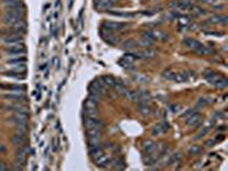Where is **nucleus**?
I'll list each match as a JSON object with an SVG mask.
<instances>
[{"label": "nucleus", "instance_id": "4be33fe9", "mask_svg": "<svg viewBox=\"0 0 228 171\" xmlns=\"http://www.w3.org/2000/svg\"><path fill=\"white\" fill-rule=\"evenodd\" d=\"M111 164H112V167L115 169V170H123L125 167V161H123V158H115L112 162H111Z\"/></svg>", "mask_w": 228, "mask_h": 171}, {"label": "nucleus", "instance_id": "39448f33", "mask_svg": "<svg viewBox=\"0 0 228 171\" xmlns=\"http://www.w3.org/2000/svg\"><path fill=\"white\" fill-rule=\"evenodd\" d=\"M100 34H102V38L109 44H116L120 41L119 38H118L116 35L111 33V31H109V30H106V28H103V30L100 31Z\"/></svg>", "mask_w": 228, "mask_h": 171}, {"label": "nucleus", "instance_id": "6ab92c4d", "mask_svg": "<svg viewBox=\"0 0 228 171\" xmlns=\"http://www.w3.org/2000/svg\"><path fill=\"white\" fill-rule=\"evenodd\" d=\"M157 158H159V155L155 154L154 152L147 153V155L145 156V158H144V162H145V164L146 165H153L156 163Z\"/></svg>", "mask_w": 228, "mask_h": 171}, {"label": "nucleus", "instance_id": "423d86ee", "mask_svg": "<svg viewBox=\"0 0 228 171\" xmlns=\"http://www.w3.org/2000/svg\"><path fill=\"white\" fill-rule=\"evenodd\" d=\"M29 120V112L23 111V112H16V114L10 119L12 122L17 123H26Z\"/></svg>", "mask_w": 228, "mask_h": 171}, {"label": "nucleus", "instance_id": "8fccbe9b", "mask_svg": "<svg viewBox=\"0 0 228 171\" xmlns=\"http://www.w3.org/2000/svg\"><path fill=\"white\" fill-rule=\"evenodd\" d=\"M179 6H180L181 8H183V9H187V8H191L192 5L189 3H188V1H186V0H185V1H183V3H181L180 5H179Z\"/></svg>", "mask_w": 228, "mask_h": 171}, {"label": "nucleus", "instance_id": "09e8293b", "mask_svg": "<svg viewBox=\"0 0 228 171\" xmlns=\"http://www.w3.org/2000/svg\"><path fill=\"white\" fill-rule=\"evenodd\" d=\"M195 113V111L194 110H187V111L185 112V113L181 114V119H187V117H189L192 115V114Z\"/></svg>", "mask_w": 228, "mask_h": 171}, {"label": "nucleus", "instance_id": "a19ab883", "mask_svg": "<svg viewBox=\"0 0 228 171\" xmlns=\"http://www.w3.org/2000/svg\"><path fill=\"white\" fill-rule=\"evenodd\" d=\"M119 64L121 65V66L125 67V69H127V70H134V65H132V63H130V62H127V60H123V58H121V60H120Z\"/></svg>", "mask_w": 228, "mask_h": 171}, {"label": "nucleus", "instance_id": "49530a36", "mask_svg": "<svg viewBox=\"0 0 228 171\" xmlns=\"http://www.w3.org/2000/svg\"><path fill=\"white\" fill-rule=\"evenodd\" d=\"M208 103H209V99H208V98H200V99H199V101H197L196 107L197 108H199V107H203V106H205Z\"/></svg>", "mask_w": 228, "mask_h": 171}, {"label": "nucleus", "instance_id": "f704fd0d", "mask_svg": "<svg viewBox=\"0 0 228 171\" xmlns=\"http://www.w3.org/2000/svg\"><path fill=\"white\" fill-rule=\"evenodd\" d=\"M28 122L26 123H17L16 124V131L19 133H24V135H26V132H28Z\"/></svg>", "mask_w": 228, "mask_h": 171}, {"label": "nucleus", "instance_id": "6e6d98bb", "mask_svg": "<svg viewBox=\"0 0 228 171\" xmlns=\"http://www.w3.org/2000/svg\"><path fill=\"white\" fill-rule=\"evenodd\" d=\"M7 167L5 164H3V163H0V170H3V171H5V170H7Z\"/></svg>", "mask_w": 228, "mask_h": 171}, {"label": "nucleus", "instance_id": "3c124183", "mask_svg": "<svg viewBox=\"0 0 228 171\" xmlns=\"http://www.w3.org/2000/svg\"><path fill=\"white\" fill-rule=\"evenodd\" d=\"M215 144H216V140H215V139H209V140H206V142H205L206 147H212Z\"/></svg>", "mask_w": 228, "mask_h": 171}, {"label": "nucleus", "instance_id": "a211bd4d", "mask_svg": "<svg viewBox=\"0 0 228 171\" xmlns=\"http://www.w3.org/2000/svg\"><path fill=\"white\" fill-rule=\"evenodd\" d=\"M228 17L227 16H212L211 18L208 19V23H212V24H227Z\"/></svg>", "mask_w": 228, "mask_h": 171}, {"label": "nucleus", "instance_id": "13d9d810", "mask_svg": "<svg viewBox=\"0 0 228 171\" xmlns=\"http://www.w3.org/2000/svg\"><path fill=\"white\" fill-rule=\"evenodd\" d=\"M169 6H170V7H176V6H177V3H176V1H171V3H169Z\"/></svg>", "mask_w": 228, "mask_h": 171}, {"label": "nucleus", "instance_id": "58836bf2", "mask_svg": "<svg viewBox=\"0 0 228 171\" xmlns=\"http://www.w3.org/2000/svg\"><path fill=\"white\" fill-rule=\"evenodd\" d=\"M7 76H12V78H15V79H25V74L24 73H19L16 72V71H10V72L6 73Z\"/></svg>", "mask_w": 228, "mask_h": 171}, {"label": "nucleus", "instance_id": "a18cd8bd", "mask_svg": "<svg viewBox=\"0 0 228 171\" xmlns=\"http://www.w3.org/2000/svg\"><path fill=\"white\" fill-rule=\"evenodd\" d=\"M152 42L151 40H148V39H143L141 41H139V46H143V47H146V48H150L151 46H152Z\"/></svg>", "mask_w": 228, "mask_h": 171}, {"label": "nucleus", "instance_id": "5fc2aeb1", "mask_svg": "<svg viewBox=\"0 0 228 171\" xmlns=\"http://www.w3.org/2000/svg\"><path fill=\"white\" fill-rule=\"evenodd\" d=\"M217 10H221L222 8H225V5H218V6H215Z\"/></svg>", "mask_w": 228, "mask_h": 171}, {"label": "nucleus", "instance_id": "9b49d317", "mask_svg": "<svg viewBox=\"0 0 228 171\" xmlns=\"http://www.w3.org/2000/svg\"><path fill=\"white\" fill-rule=\"evenodd\" d=\"M118 0H97L96 6L99 9H111Z\"/></svg>", "mask_w": 228, "mask_h": 171}, {"label": "nucleus", "instance_id": "9d476101", "mask_svg": "<svg viewBox=\"0 0 228 171\" xmlns=\"http://www.w3.org/2000/svg\"><path fill=\"white\" fill-rule=\"evenodd\" d=\"M169 129V124L167 122H161V123L156 124L152 128V135L153 136H159L161 133L166 132L167 130Z\"/></svg>", "mask_w": 228, "mask_h": 171}, {"label": "nucleus", "instance_id": "603ef678", "mask_svg": "<svg viewBox=\"0 0 228 171\" xmlns=\"http://www.w3.org/2000/svg\"><path fill=\"white\" fill-rule=\"evenodd\" d=\"M178 108H179V105H177V104L171 105V106H170V110H171V112H177V111H178Z\"/></svg>", "mask_w": 228, "mask_h": 171}, {"label": "nucleus", "instance_id": "4c0bfd02", "mask_svg": "<svg viewBox=\"0 0 228 171\" xmlns=\"http://www.w3.org/2000/svg\"><path fill=\"white\" fill-rule=\"evenodd\" d=\"M102 81H103L104 83L106 86H109V87H113L114 86V83H115V80H114V78L111 75H104L103 78H102Z\"/></svg>", "mask_w": 228, "mask_h": 171}, {"label": "nucleus", "instance_id": "412c9836", "mask_svg": "<svg viewBox=\"0 0 228 171\" xmlns=\"http://www.w3.org/2000/svg\"><path fill=\"white\" fill-rule=\"evenodd\" d=\"M95 163H96L98 167L104 168V167H106V165L109 163V158H107V156L103 153L100 156H98L97 158H95Z\"/></svg>", "mask_w": 228, "mask_h": 171}, {"label": "nucleus", "instance_id": "c9c22d12", "mask_svg": "<svg viewBox=\"0 0 228 171\" xmlns=\"http://www.w3.org/2000/svg\"><path fill=\"white\" fill-rule=\"evenodd\" d=\"M132 78H134L135 81H137V82H139V83H146L147 81H148V78H147L146 75H143V74H139V73L134 74Z\"/></svg>", "mask_w": 228, "mask_h": 171}, {"label": "nucleus", "instance_id": "052dcab7", "mask_svg": "<svg viewBox=\"0 0 228 171\" xmlns=\"http://www.w3.org/2000/svg\"><path fill=\"white\" fill-rule=\"evenodd\" d=\"M0 87H3V88H5V86H0Z\"/></svg>", "mask_w": 228, "mask_h": 171}, {"label": "nucleus", "instance_id": "393cba45", "mask_svg": "<svg viewBox=\"0 0 228 171\" xmlns=\"http://www.w3.org/2000/svg\"><path fill=\"white\" fill-rule=\"evenodd\" d=\"M102 154H103V149H102V147L99 145L95 146V147H90V155L94 160L98 158V156H100Z\"/></svg>", "mask_w": 228, "mask_h": 171}, {"label": "nucleus", "instance_id": "5701e85b", "mask_svg": "<svg viewBox=\"0 0 228 171\" xmlns=\"http://www.w3.org/2000/svg\"><path fill=\"white\" fill-rule=\"evenodd\" d=\"M195 53L199 55H210V54H215V50H213L212 48L208 47V46H201L199 49L195 50Z\"/></svg>", "mask_w": 228, "mask_h": 171}, {"label": "nucleus", "instance_id": "c85d7f7f", "mask_svg": "<svg viewBox=\"0 0 228 171\" xmlns=\"http://www.w3.org/2000/svg\"><path fill=\"white\" fill-rule=\"evenodd\" d=\"M215 86H216L217 88H219V89H224V88H226V87L228 86V80L226 79V78H224V76H220V78H219V79L216 81Z\"/></svg>", "mask_w": 228, "mask_h": 171}, {"label": "nucleus", "instance_id": "79ce46f5", "mask_svg": "<svg viewBox=\"0 0 228 171\" xmlns=\"http://www.w3.org/2000/svg\"><path fill=\"white\" fill-rule=\"evenodd\" d=\"M113 87H114V88H115L116 90H118V92H120V94H122V95H125V92H127V88H125V87L123 85H122V83L115 82Z\"/></svg>", "mask_w": 228, "mask_h": 171}, {"label": "nucleus", "instance_id": "72a5a7b5", "mask_svg": "<svg viewBox=\"0 0 228 171\" xmlns=\"http://www.w3.org/2000/svg\"><path fill=\"white\" fill-rule=\"evenodd\" d=\"M125 96L128 99H130V101H139V94H138V91H129V90H127Z\"/></svg>", "mask_w": 228, "mask_h": 171}, {"label": "nucleus", "instance_id": "f257e3e1", "mask_svg": "<svg viewBox=\"0 0 228 171\" xmlns=\"http://www.w3.org/2000/svg\"><path fill=\"white\" fill-rule=\"evenodd\" d=\"M26 158H28V148L26 147H21L16 153V165L15 170H22L23 167L26 163Z\"/></svg>", "mask_w": 228, "mask_h": 171}, {"label": "nucleus", "instance_id": "7c9ffc66", "mask_svg": "<svg viewBox=\"0 0 228 171\" xmlns=\"http://www.w3.org/2000/svg\"><path fill=\"white\" fill-rule=\"evenodd\" d=\"M181 158H183L181 152H177L176 154H173V155L170 156V160L168 161V165L172 164V163H177V162H179L181 160Z\"/></svg>", "mask_w": 228, "mask_h": 171}, {"label": "nucleus", "instance_id": "de8ad7c7", "mask_svg": "<svg viewBox=\"0 0 228 171\" xmlns=\"http://www.w3.org/2000/svg\"><path fill=\"white\" fill-rule=\"evenodd\" d=\"M209 129H210L209 127H204L203 129H202V131H201V132L199 133V135H197L196 137H195V139H200V138H202V137H203L204 135H206V133H208Z\"/></svg>", "mask_w": 228, "mask_h": 171}, {"label": "nucleus", "instance_id": "e433bc0d", "mask_svg": "<svg viewBox=\"0 0 228 171\" xmlns=\"http://www.w3.org/2000/svg\"><path fill=\"white\" fill-rule=\"evenodd\" d=\"M202 152V148H201V146L199 145H193L189 147L188 149V153H189V155H199L200 153Z\"/></svg>", "mask_w": 228, "mask_h": 171}, {"label": "nucleus", "instance_id": "ea45409f", "mask_svg": "<svg viewBox=\"0 0 228 171\" xmlns=\"http://www.w3.org/2000/svg\"><path fill=\"white\" fill-rule=\"evenodd\" d=\"M84 117H97V110L96 108H84Z\"/></svg>", "mask_w": 228, "mask_h": 171}, {"label": "nucleus", "instance_id": "f3484780", "mask_svg": "<svg viewBox=\"0 0 228 171\" xmlns=\"http://www.w3.org/2000/svg\"><path fill=\"white\" fill-rule=\"evenodd\" d=\"M184 44H185V46H187L188 48H192V49H194V50L199 49V48L202 46V44H201V42H199L197 40H195V39H192V38H186V39H185Z\"/></svg>", "mask_w": 228, "mask_h": 171}, {"label": "nucleus", "instance_id": "aec40b11", "mask_svg": "<svg viewBox=\"0 0 228 171\" xmlns=\"http://www.w3.org/2000/svg\"><path fill=\"white\" fill-rule=\"evenodd\" d=\"M143 148H144V151L146 152V154H147V153L154 152L155 148H156V145H155V142H152L151 139H146L144 142H143Z\"/></svg>", "mask_w": 228, "mask_h": 171}, {"label": "nucleus", "instance_id": "dca6fc26", "mask_svg": "<svg viewBox=\"0 0 228 171\" xmlns=\"http://www.w3.org/2000/svg\"><path fill=\"white\" fill-rule=\"evenodd\" d=\"M97 101H98V96L91 95L89 98L84 101V108H96Z\"/></svg>", "mask_w": 228, "mask_h": 171}, {"label": "nucleus", "instance_id": "7ed1b4c3", "mask_svg": "<svg viewBox=\"0 0 228 171\" xmlns=\"http://www.w3.org/2000/svg\"><path fill=\"white\" fill-rule=\"evenodd\" d=\"M84 126L87 129H91V128H95V129H103L104 127V122L100 120H97L96 117H84Z\"/></svg>", "mask_w": 228, "mask_h": 171}, {"label": "nucleus", "instance_id": "c756f323", "mask_svg": "<svg viewBox=\"0 0 228 171\" xmlns=\"http://www.w3.org/2000/svg\"><path fill=\"white\" fill-rule=\"evenodd\" d=\"M28 62V60L25 57H19V58H14V60H8V64H12V65H23Z\"/></svg>", "mask_w": 228, "mask_h": 171}, {"label": "nucleus", "instance_id": "0eeeda50", "mask_svg": "<svg viewBox=\"0 0 228 171\" xmlns=\"http://www.w3.org/2000/svg\"><path fill=\"white\" fill-rule=\"evenodd\" d=\"M3 42L7 44H21V42H23V37L22 34H19V33H12V34H8L5 37Z\"/></svg>", "mask_w": 228, "mask_h": 171}, {"label": "nucleus", "instance_id": "f03ea898", "mask_svg": "<svg viewBox=\"0 0 228 171\" xmlns=\"http://www.w3.org/2000/svg\"><path fill=\"white\" fill-rule=\"evenodd\" d=\"M128 26L129 24H127V23L113 22V21H106V22L103 23V28H106L109 31H119V30H123Z\"/></svg>", "mask_w": 228, "mask_h": 171}, {"label": "nucleus", "instance_id": "473e14b6", "mask_svg": "<svg viewBox=\"0 0 228 171\" xmlns=\"http://www.w3.org/2000/svg\"><path fill=\"white\" fill-rule=\"evenodd\" d=\"M113 16H119V17H127V18H132L135 17L134 13H122V12H109Z\"/></svg>", "mask_w": 228, "mask_h": 171}, {"label": "nucleus", "instance_id": "cd10ccee", "mask_svg": "<svg viewBox=\"0 0 228 171\" xmlns=\"http://www.w3.org/2000/svg\"><path fill=\"white\" fill-rule=\"evenodd\" d=\"M138 46H139V41H136V40H128V41H125L123 44V48L129 49V50L137 48Z\"/></svg>", "mask_w": 228, "mask_h": 171}, {"label": "nucleus", "instance_id": "864d4df0", "mask_svg": "<svg viewBox=\"0 0 228 171\" xmlns=\"http://www.w3.org/2000/svg\"><path fill=\"white\" fill-rule=\"evenodd\" d=\"M112 144H111V142H104L103 144V147L104 148H111V147H112Z\"/></svg>", "mask_w": 228, "mask_h": 171}, {"label": "nucleus", "instance_id": "2eb2a0df", "mask_svg": "<svg viewBox=\"0 0 228 171\" xmlns=\"http://www.w3.org/2000/svg\"><path fill=\"white\" fill-rule=\"evenodd\" d=\"M12 142L14 145L16 146H22L24 145L25 142H26V137H25L24 133H16V135H14L12 138Z\"/></svg>", "mask_w": 228, "mask_h": 171}, {"label": "nucleus", "instance_id": "4468645a", "mask_svg": "<svg viewBox=\"0 0 228 171\" xmlns=\"http://www.w3.org/2000/svg\"><path fill=\"white\" fill-rule=\"evenodd\" d=\"M138 112L143 115V117H150L152 114V108L146 105V103H141V101H138Z\"/></svg>", "mask_w": 228, "mask_h": 171}, {"label": "nucleus", "instance_id": "bf43d9fd", "mask_svg": "<svg viewBox=\"0 0 228 171\" xmlns=\"http://www.w3.org/2000/svg\"><path fill=\"white\" fill-rule=\"evenodd\" d=\"M54 17H55V18H57V17H58V13H57V12L54 14Z\"/></svg>", "mask_w": 228, "mask_h": 171}, {"label": "nucleus", "instance_id": "37998d69", "mask_svg": "<svg viewBox=\"0 0 228 171\" xmlns=\"http://www.w3.org/2000/svg\"><path fill=\"white\" fill-rule=\"evenodd\" d=\"M175 74H176V72H173V71H171V70H167V71H164V72H163V76H164L166 79H168V80H173V79H175Z\"/></svg>", "mask_w": 228, "mask_h": 171}, {"label": "nucleus", "instance_id": "6e6552de", "mask_svg": "<svg viewBox=\"0 0 228 171\" xmlns=\"http://www.w3.org/2000/svg\"><path fill=\"white\" fill-rule=\"evenodd\" d=\"M23 21L22 15H17V14H12V13H6V15L3 16V22L9 25H14L16 23Z\"/></svg>", "mask_w": 228, "mask_h": 171}, {"label": "nucleus", "instance_id": "b1692460", "mask_svg": "<svg viewBox=\"0 0 228 171\" xmlns=\"http://www.w3.org/2000/svg\"><path fill=\"white\" fill-rule=\"evenodd\" d=\"M100 130L99 129H95V128H91V129H87V137L88 138H99L100 139Z\"/></svg>", "mask_w": 228, "mask_h": 171}, {"label": "nucleus", "instance_id": "bb28decb", "mask_svg": "<svg viewBox=\"0 0 228 171\" xmlns=\"http://www.w3.org/2000/svg\"><path fill=\"white\" fill-rule=\"evenodd\" d=\"M173 80H175L176 82H186L188 80V74L187 73H183V72L176 73L175 79Z\"/></svg>", "mask_w": 228, "mask_h": 171}, {"label": "nucleus", "instance_id": "20e7f679", "mask_svg": "<svg viewBox=\"0 0 228 171\" xmlns=\"http://www.w3.org/2000/svg\"><path fill=\"white\" fill-rule=\"evenodd\" d=\"M6 51H7V53H8V54H9V55H15V56H21V55L25 54V51H26V49H25L24 44H23V42H21V44H12L10 47L7 48Z\"/></svg>", "mask_w": 228, "mask_h": 171}, {"label": "nucleus", "instance_id": "4d7b16f0", "mask_svg": "<svg viewBox=\"0 0 228 171\" xmlns=\"http://www.w3.org/2000/svg\"><path fill=\"white\" fill-rule=\"evenodd\" d=\"M0 152H1V153H5V152H6V148L3 147V145H0Z\"/></svg>", "mask_w": 228, "mask_h": 171}, {"label": "nucleus", "instance_id": "f8f14e48", "mask_svg": "<svg viewBox=\"0 0 228 171\" xmlns=\"http://www.w3.org/2000/svg\"><path fill=\"white\" fill-rule=\"evenodd\" d=\"M203 76L205 78V80L208 81L209 83H211V85H215L216 83L217 80L220 78L221 75H219V74H217L216 72H213L212 70H206L204 71L203 73Z\"/></svg>", "mask_w": 228, "mask_h": 171}, {"label": "nucleus", "instance_id": "c03bdc74", "mask_svg": "<svg viewBox=\"0 0 228 171\" xmlns=\"http://www.w3.org/2000/svg\"><path fill=\"white\" fill-rule=\"evenodd\" d=\"M143 37H144L145 39L151 40V41H154V40H155V37H154L153 31H145L144 33H143Z\"/></svg>", "mask_w": 228, "mask_h": 171}, {"label": "nucleus", "instance_id": "ddd939ff", "mask_svg": "<svg viewBox=\"0 0 228 171\" xmlns=\"http://www.w3.org/2000/svg\"><path fill=\"white\" fill-rule=\"evenodd\" d=\"M5 98L9 99V101H19V103H22V101H26V97H25V95H23L21 91H16V92H14V94H6V95H5Z\"/></svg>", "mask_w": 228, "mask_h": 171}, {"label": "nucleus", "instance_id": "1a4fd4ad", "mask_svg": "<svg viewBox=\"0 0 228 171\" xmlns=\"http://www.w3.org/2000/svg\"><path fill=\"white\" fill-rule=\"evenodd\" d=\"M201 122H202V117H201V114L195 112V113L192 114L189 117H187L186 124H187L188 127L195 128V127H197V126H200Z\"/></svg>", "mask_w": 228, "mask_h": 171}, {"label": "nucleus", "instance_id": "2f4dec72", "mask_svg": "<svg viewBox=\"0 0 228 171\" xmlns=\"http://www.w3.org/2000/svg\"><path fill=\"white\" fill-rule=\"evenodd\" d=\"M154 37H155V40H161V41H167L168 40V34L167 33H164V32L162 31H154Z\"/></svg>", "mask_w": 228, "mask_h": 171}, {"label": "nucleus", "instance_id": "a878e982", "mask_svg": "<svg viewBox=\"0 0 228 171\" xmlns=\"http://www.w3.org/2000/svg\"><path fill=\"white\" fill-rule=\"evenodd\" d=\"M141 58H153L156 56V51L154 49H151V48H146L144 51L141 53Z\"/></svg>", "mask_w": 228, "mask_h": 171}]
</instances>
